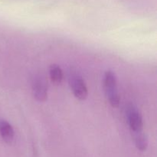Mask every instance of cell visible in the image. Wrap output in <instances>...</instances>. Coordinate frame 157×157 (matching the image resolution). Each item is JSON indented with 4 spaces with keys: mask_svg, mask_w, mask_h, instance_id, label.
I'll return each instance as SVG.
<instances>
[{
    "mask_svg": "<svg viewBox=\"0 0 157 157\" xmlns=\"http://www.w3.org/2000/svg\"><path fill=\"white\" fill-rule=\"evenodd\" d=\"M104 87L109 104L113 107H117L120 104V95L116 76L111 71H107L104 74Z\"/></svg>",
    "mask_w": 157,
    "mask_h": 157,
    "instance_id": "obj_1",
    "label": "cell"
},
{
    "mask_svg": "<svg viewBox=\"0 0 157 157\" xmlns=\"http://www.w3.org/2000/svg\"><path fill=\"white\" fill-rule=\"evenodd\" d=\"M68 80L71 88L75 98L81 101L85 100L88 95V90H87L85 82L81 78V75L78 73L71 71L69 73Z\"/></svg>",
    "mask_w": 157,
    "mask_h": 157,
    "instance_id": "obj_2",
    "label": "cell"
},
{
    "mask_svg": "<svg viewBox=\"0 0 157 157\" xmlns=\"http://www.w3.org/2000/svg\"><path fill=\"white\" fill-rule=\"evenodd\" d=\"M126 114L131 133H136L143 132V118L137 108L133 104H129L126 110Z\"/></svg>",
    "mask_w": 157,
    "mask_h": 157,
    "instance_id": "obj_3",
    "label": "cell"
},
{
    "mask_svg": "<svg viewBox=\"0 0 157 157\" xmlns=\"http://www.w3.org/2000/svg\"><path fill=\"white\" fill-rule=\"evenodd\" d=\"M32 92L35 99L44 102L48 97V85L45 79L41 75H36L32 80Z\"/></svg>",
    "mask_w": 157,
    "mask_h": 157,
    "instance_id": "obj_4",
    "label": "cell"
},
{
    "mask_svg": "<svg viewBox=\"0 0 157 157\" xmlns=\"http://www.w3.org/2000/svg\"><path fill=\"white\" fill-rule=\"evenodd\" d=\"M0 135L3 140L7 144H11L13 141L15 132L12 125L6 120H0Z\"/></svg>",
    "mask_w": 157,
    "mask_h": 157,
    "instance_id": "obj_5",
    "label": "cell"
},
{
    "mask_svg": "<svg viewBox=\"0 0 157 157\" xmlns=\"http://www.w3.org/2000/svg\"><path fill=\"white\" fill-rule=\"evenodd\" d=\"M49 75L52 82L55 84H61L63 80V72L58 64H53L49 67Z\"/></svg>",
    "mask_w": 157,
    "mask_h": 157,
    "instance_id": "obj_6",
    "label": "cell"
},
{
    "mask_svg": "<svg viewBox=\"0 0 157 157\" xmlns=\"http://www.w3.org/2000/svg\"><path fill=\"white\" fill-rule=\"evenodd\" d=\"M133 140H134L135 145L136 148L140 151H144L147 150L148 146V139L144 132H140L136 133H132Z\"/></svg>",
    "mask_w": 157,
    "mask_h": 157,
    "instance_id": "obj_7",
    "label": "cell"
}]
</instances>
